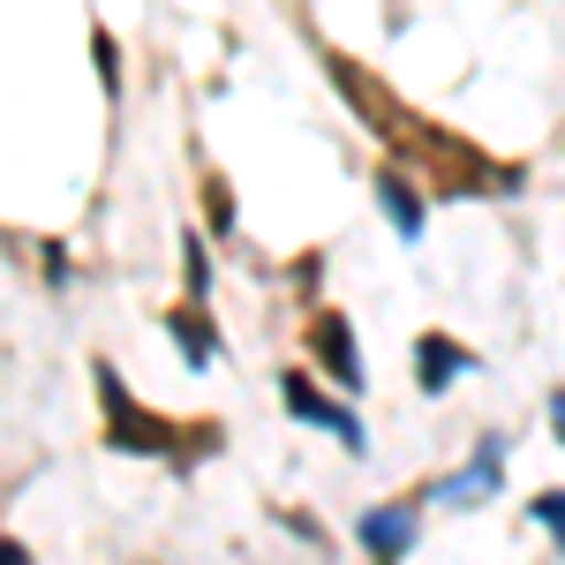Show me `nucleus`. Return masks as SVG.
<instances>
[{
	"label": "nucleus",
	"instance_id": "obj_13",
	"mask_svg": "<svg viewBox=\"0 0 565 565\" xmlns=\"http://www.w3.org/2000/svg\"><path fill=\"white\" fill-rule=\"evenodd\" d=\"M279 527H295V535H302V543H324V527L309 521V513H279Z\"/></svg>",
	"mask_w": 565,
	"mask_h": 565
},
{
	"label": "nucleus",
	"instance_id": "obj_4",
	"mask_svg": "<svg viewBox=\"0 0 565 565\" xmlns=\"http://www.w3.org/2000/svg\"><path fill=\"white\" fill-rule=\"evenodd\" d=\"M309 354H317V370L332 377V385L348 392H370V362H362V340H354V324L340 317V309H317L309 317Z\"/></svg>",
	"mask_w": 565,
	"mask_h": 565
},
{
	"label": "nucleus",
	"instance_id": "obj_15",
	"mask_svg": "<svg viewBox=\"0 0 565 565\" xmlns=\"http://www.w3.org/2000/svg\"><path fill=\"white\" fill-rule=\"evenodd\" d=\"M31 558V543H15V535H0V565H23Z\"/></svg>",
	"mask_w": 565,
	"mask_h": 565
},
{
	"label": "nucleus",
	"instance_id": "obj_9",
	"mask_svg": "<svg viewBox=\"0 0 565 565\" xmlns=\"http://www.w3.org/2000/svg\"><path fill=\"white\" fill-rule=\"evenodd\" d=\"M218 271H212V234L204 226H181V295H196V302H212Z\"/></svg>",
	"mask_w": 565,
	"mask_h": 565
},
{
	"label": "nucleus",
	"instance_id": "obj_10",
	"mask_svg": "<svg viewBox=\"0 0 565 565\" xmlns=\"http://www.w3.org/2000/svg\"><path fill=\"white\" fill-rule=\"evenodd\" d=\"M90 68H98V90H106V106H121V39H114L106 23H90Z\"/></svg>",
	"mask_w": 565,
	"mask_h": 565
},
{
	"label": "nucleus",
	"instance_id": "obj_3",
	"mask_svg": "<svg viewBox=\"0 0 565 565\" xmlns=\"http://www.w3.org/2000/svg\"><path fill=\"white\" fill-rule=\"evenodd\" d=\"M505 490V437L498 430H482L476 437V452L452 468V476H437L430 490H423V505H452V513H476V505H490Z\"/></svg>",
	"mask_w": 565,
	"mask_h": 565
},
{
	"label": "nucleus",
	"instance_id": "obj_6",
	"mask_svg": "<svg viewBox=\"0 0 565 565\" xmlns=\"http://www.w3.org/2000/svg\"><path fill=\"white\" fill-rule=\"evenodd\" d=\"M354 543H362V558H407V551L423 543V498H385V505H370V513L354 521Z\"/></svg>",
	"mask_w": 565,
	"mask_h": 565
},
{
	"label": "nucleus",
	"instance_id": "obj_11",
	"mask_svg": "<svg viewBox=\"0 0 565 565\" xmlns=\"http://www.w3.org/2000/svg\"><path fill=\"white\" fill-rule=\"evenodd\" d=\"M204 234H212V242L234 234V181L226 174H204Z\"/></svg>",
	"mask_w": 565,
	"mask_h": 565
},
{
	"label": "nucleus",
	"instance_id": "obj_5",
	"mask_svg": "<svg viewBox=\"0 0 565 565\" xmlns=\"http://www.w3.org/2000/svg\"><path fill=\"white\" fill-rule=\"evenodd\" d=\"M159 332L181 348V362H189V370H212V362H226V332H218L212 302H196V295H181V302L159 309Z\"/></svg>",
	"mask_w": 565,
	"mask_h": 565
},
{
	"label": "nucleus",
	"instance_id": "obj_8",
	"mask_svg": "<svg viewBox=\"0 0 565 565\" xmlns=\"http://www.w3.org/2000/svg\"><path fill=\"white\" fill-rule=\"evenodd\" d=\"M377 212L392 218V234H399V242H423V226H430V204H423V189L399 174V167H377Z\"/></svg>",
	"mask_w": 565,
	"mask_h": 565
},
{
	"label": "nucleus",
	"instance_id": "obj_12",
	"mask_svg": "<svg viewBox=\"0 0 565 565\" xmlns=\"http://www.w3.org/2000/svg\"><path fill=\"white\" fill-rule=\"evenodd\" d=\"M527 521L543 527V535L558 543V558H565V490H535V498H527Z\"/></svg>",
	"mask_w": 565,
	"mask_h": 565
},
{
	"label": "nucleus",
	"instance_id": "obj_1",
	"mask_svg": "<svg viewBox=\"0 0 565 565\" xmlns=\"http://www.w3.org/2000/svg\"><path fill=\"white\" fill-rule=\"evenodd\" d=\"M90 392H98V437H106L114 452H129V460H167V468L181 460V430H189V423L143 407L114 362H90Z\"/></svg>",
	"mask_w": 565,
	"mask_h": 565
},
{
	"label": "nucleus",
	"instance_id": "obj_7",
	"mask_svg": "<svg viewBox=\"0 0 565 565\" xmlns=\"http://www.w3.org/2000/svg\"><path fill=\"white\" fill-rule=\"evenodd\" d=\"M482 354L468 348V340H452V332H423L415 340V392L423 399H445V392L460 385V377H476Z\"/></svg>",
	"mask_w": 565,
	"mask_h": 565
},
{
	"label": "nucleus",
	"instance_id": "obj_14",
	"mask_svg": "<svg viewBox=\"0 0 565 565\" xmlns=\"http://www.w3.org/2000/svg\"><path fill=\"white\" fill-rule=\"evenodd\" d=\"M551 445H565V385L551 392Z\"/></svg>",
	"mask_w": 565,
	"mask_h": 565
},
{
	"label": "nucleus",
	"instance_id": "obj_2",
	"mask_svg": "<svg viewBox=\"0 0 565 565\" xmlns=\"http://www.w3.org/2000/svg\"><path fill=\"white\" fill-rule=\"evenodd\" d=\"M279 407H287L295 423H309V430L340 437L354 460L370 452V430H362L354 399H348V392H324V385H317V370H279Z\"/></svg>",
	"mask_w": 565,
	"mask_h": 565
}]
</instances>
